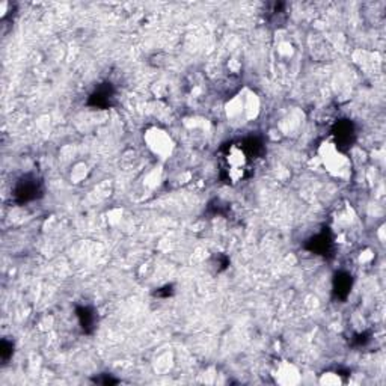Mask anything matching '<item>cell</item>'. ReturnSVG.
Instances as JSON below:
<instances>
[{
	"label": "cell",
	"mask_w": 386,
	"mask_h": 386,
	"mask_svg": "<svg viewBox=\"0 0 386 386\" xmlns=\"http://www.w3.org/2000/svg\"><path fill=\"white\" fill-rule=\"evenodd\" d=\"M320 156L326 169L335 177H345L350 171V163L341 152L340 147L333 142H325L320 148Z\"/></svg>",
	"instance_id": "6da1fadb"
},
{
	"label": "cell",
	"mask_w": 386,
	"mask_h": 386,
	"mask_svg": "<svg viewBox=\"0 0 386 386\" xmlns=\"http://www.w3.org/2000/svg\"><path fill=\"white\" fill-rule=\"evenodd\" d=\"M249 168V157L246 151H244V148L241 147H237V145H233L231 147L225 157H224V169L226 172V177L228 179H231V182H240V179L244 177V174H246Z\"/></svg>",
	"instance_id": "7a4b0ae2"
},
{
	"label": "cell",
	"mask_w": 386,
	"mask_h": 386,
	"mask_svg": "<svg viewBox=\"0 0 386 386\" xmlns=\"http://www.w3.org/2000/svg\"><path fill=\"white\" fill-rule=\"evenodd\" d=\"M260 103L255 94L252 93H244L237 95L233 101L228 105V117L234 120H251L255 118L256 112H259Z\"/></svg>",
	"instance_id": "3957f363"
},
{
	"label": "cell",
	"mask_w": 386,
	"mask_h": 386,
	"mask_svg": "<svg viewBox=\"0 0 386 386\" xmlns=\"http://www.w3.org/2000/svg\"><path fill=\"white\" fill-rule=\"evenodd\" d=\"M145 140L150 147V150L160 156L162 159L168 157L169 154L174 150V142L171 136L166 133L165 130H160V128H151V130L147 132L145 135Z\"/></svg>",
	"instance_id": "277c9868"
},
{
	"label": "cell",
	"mask_w": 386,
	"mask_h": 386,
	"mask_svg": "<svg viewBox=\"0 0 386 386\" xmlns=\"http://www.w3.org/2000/svg\"><path fill=\"white\" fill-rule=\"evenodd\" d=\"M275 380L279 385H298L301 382V372L299 370L296 368L293 364L290 362H282L278 365L276 371H275Z\"/></svg>",
	"instance_id": "5b68a950"
},
{
	"label": "cell",
	"mask_w": 386,
	"mask_h": 386,
	"mask_svg": "<svg viewBox=\"0 0 386 386\" xmlns=\"http://www.w3.org/2000/svg\"><path fill=\"white\" fill-rule=\"evenodd\" d=\"M320 382L325 383V385H340L341 379L338 375H332V372H328V375H323V377H321Z\"/></svg>",
	"instance_id": "8992f818"
}]
</instances>
